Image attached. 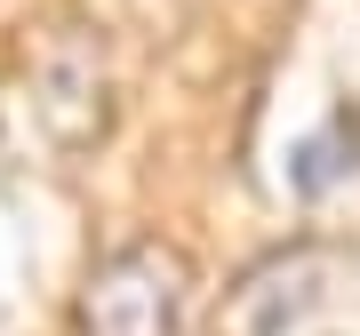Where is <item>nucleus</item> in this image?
Masks as SVG:
<instances>
[{"label":"nucleus","instance_id":"f257e3e1","mask_svg":"<svg viewBox=\"0 0 360 336\" xmlns=\"http://www.w3.org/2000/svg\"><path fill=\"white\" fill-rule=\"evenodd\" d=\"M184 297H193V264L160 240L112 248L89 288H80V336H176Z\"/></svg>","mask_w":360,"mask_h":336},{"label":"nucleus","instance_id":"f03ea898","mask_svg":"<svg viewBox=\"0 0 360 336\" xmlns=\"http://www.w3.org/2000/svg\"><path fill=\"white\" fill-rule=\"evenodd\" d=\"M312 280H321V248H281V257H264V264L224 297L232 336H281L296 312L312 304Z\"/></svg>","mask_w":360,"mask_h":336}]
</instances>
